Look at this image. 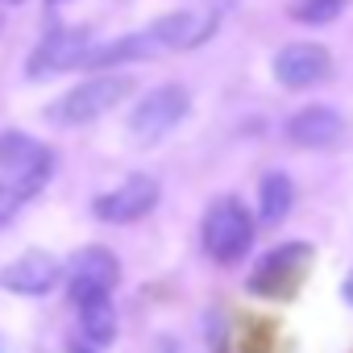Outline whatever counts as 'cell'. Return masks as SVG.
<instances>
[{
	"label": "cell",
	"mask_w": 353,
	"mask_h": 353,
	"mask_svg": "<svg viewBox=\"0 0 353 353\" xmlns=\"http://www.w3.org/2000/svg\"><path fill=\"white\" fill-rule=\"evenodd\" d=\"M250 245H254V216L245 212V204L229 200V196L216 200L208 208V216H204V250H208V258L221 262V266H233V262H241L250 254Z\"/></svg>",
	"instance_id": "obj_1"
},
{
	"label": "cell",
	"mask_w": 353,
	"mask_h": 353,
	"mask_svg": "<svg viewBox=\"0 0 353 353\" xmlns=\"http://www.w3.org/2000/svg\"><path fill=\"white\" fill-rule=\"evenodd\" d=\"M129 92H133L129 75H92V79H83L79 88H71L54 104V121H63V125H88V121L112 112Z\"/></svg>",
	"instance_id": "obj_2"
},
{
	"label": "cell",
	"mask_w": 353,
	"mask_h": 353,
	"mask_svg": "<svg viewBox=\"0 0 353 353\" xmlns=\"http://www.w3.org/2000/svg\"><path fill=\"white\" fill-rule=\"evenodd\" d=\"M188 104H192L188 88H179V83H162V88H154V92L133 108L129 133H133L141 145H154L158 137H166L174 125L188 117Z\"/></svg>",
	"instance_id": "obj_3"
},
{
	"label": "cell",
	"mask_w": 353,
	"mask_h": 353,
	"mask_svg": "<svg viewBox=\"0 0 353 353\" xmlns=\"http://www.w3.org/2000/svg\"><path fill=\"white\" fill-rule=\"evenodd\" d=\"M332 75V54L316 42H291L274 54V79L291 92H307Z\"/></svg>",
	"instance_id": "obj_4"
},
{
	"label": "cell",
	"mask_w": 353,
	"mask_h": 353,
	"mask_svg": "<svg viewBox=\"0 0 353 353\" xmlns=\"http://www.w3.org/2000/svg\"><path fill=\"white\" fill-rule=\"evenodd\" d=\"M154 204H158V179H150V174H129L117 192L96 196V216L104 225H133L145 212H154Z\"/></svg>",
	"instance_id": "obj_5"
},
{
	"label": "cell",
	"mask_w": 353,
	"mask_h": 353,
	"mask_svg": "<svg viewBox=\"0 0 353 353\" xmlns=\"http://www.w3.org/2000/svg\"><path fill=\"white\" fill-rule=\"evenodd\" d=\"M71 303H83V299H96V295H108L121 279V262L112 250L104 245H88L71 258Z\"/></svg>",
	"instance_id": "obj_6"
},
{
	"label": "cell",
	"mask_w": 353,
	"mask_h": 353,
	"mask_svg": "<svg viewBox=\"0 0 353 353\" xmlns=\"http://www.w3.org/2000/svg\"><path fill=\"white\" fill-rule=\"evenodd\" d=\"M92 50V34L88 30H54L38 42V50L30 54V75L34 79H46V75H59V71H71V67H83Z\"/></svg>",
	"instance_id": "obj_7"
},
{
	"label": "cell",
	"mask_w": 353,
	"mask_h": 353,
	"mask_svg": "<svg viewBox=\"0 0 353 353\" xmlns=\"http://www.w3.org/2000/svg\"><path fill=\"white\" fill-rule=\"evenodd\" d=\"M212 30H216V13H208V9H179V13L158 17L145 34L154 38L158 50H192V46L208 42Z\"/></svg>",
	"instance_id": "obj_8"
},
{
	"label": "cell",
	"mask_w": 353,
	"mask_h": 353,
	"mask_svg": "<svg viewBox=\"0 0 353 353\" xmlns=\"http://www.w3.org/2000/svg\"><path fill=\"white\" fill-rule=\"evenodd\" d=\"M303 262H307V250L303 245H283L270 258H262V266L250 279V287L258 295H266V299H283V295H291L303 283Z\"/></svg>",
	"instance_id": "obj_9"
},
{
	"label": "cell",
	"mask_w": 353,
	"mask_h": 353,
	"mask_svg": "<svg viewBox=\"0 0 353 353\" xmlns=\"http://www.w3.org/2000/svg\"><path fill=\"white\" fill-rule=\"evenodd\" d=\"M345 133V121L341 112L324 108V104H312V108H299L291 121H287V141L291 145H303V150H324V145H336Z\"/></svg>",
	"instance_id": "obj_10"
},
{
	"label": "cell",
	"mask_w": 353,
	"mask_h": 353,
	"mask_svg": "<svg viewBox=\"0 0 353 353\" xmlns=\"http://www.w3.org/2000/svg\"><path fill=\"white\" fill-rule=\"evenodd\" d=\"M0 283L9 291H17V295H46L59 283V262L50 254H42V250H30V254H21L17 262L5 266Z\"/></svg>",
	"instance_id": "obj_11"
},
{
	"label": "cell",
	"mask_w": 353,
	"mask_h": 353,
	"mask_svg": "<svg viewBox=\"0 0 353 353\" xmlns=\"http://www.w3.org/2000/svg\"><path fill=\"white\" fill-rule=\"evenodd\" d=\"M0 170L9 174H50L54 158L26 133H0Z\"/></svg>",
	"instance_id": "obj_12"
},
{
	"label": "cell",
	"mask_w": 353,
	"mask_h": 353,
	"mask_svg": "<svg viewBox=\"0 0 353 353\" xmlns=\"http://www.w3.org/2000/svg\"><path fill=\"white\" fill-rule=\"evenodd\" d=\"M291 204H295L291 179H287L283 170H270L266 179L258 183V221H262L266 229H274V225H283V221L291 216Z\"/></svg>",
	"instance_id": "obj_13"
},
{
	"label": "cell",
	"mask_w": 353,
	"mask_h": 353,
	"mask_svg": "<svg viewBox=\"0 0 353 353\" xmlns=\"http://www.w3.org/2000/svg\"><path fill=\"white\" fill-rule=\"evenodd\" d=\"M79 307V324H83V336L92 345H108L117 336V312L108 303V295H96V299H83L75 303Z\"/></svg>",
	"instance_id": "obj_14"
},
{
	"label": "cell",
	"mask_w": 353,
	"mask_h": 353,
	"mask_svg": "<svg viewBox=\"0 0 353 353\" xmlns=\"http://www.w3.org/2000/svg\"><path fill=\"white\" fill-rule=\"evenodd\" d=\"M46 179H50V174H9L5 170V179H0V225H5L9 216H17V208L34 192H42Z\"/></svg>",
	"instance_id": "obj_15"
},
{
	"label": "cell",
	"mask_w": 353,
	"mask_h": 353,
	"mask_svg": "<svg viewBox=\"0 0 353 353\" xmlns=\"http://www.w3.org/2000/svg\"><path fill=\"white\" fill-rule=\"evenodd\" d=\"M341 9H345V0H295L291 17L303 21V26H328V21L341 17Z\"/></svg>",
	"instance_id": "obj_16"
},
{
	"label": "cell",
	"mask_w": 353,
	"mask_h": 353,
	"mask_svg": "<svg viewBox=\"0 0 353 353\" xmlns=\"http://www.w3.org/2000/svg\"><path fill=\"white\" fill-rule=\"evenodd\" d=\"M345 295H349V303H353V274H349V283H345Z\"/></svg>",
	"instance_id": "obj_17"
},
{
	"label": "cell",
	"mask_w": 353,
	"mask_h": 353,
	"mask_svg": "<svg viewBox=\"0 0 353 353\" xmlns=\"http://www.w3.org/2000/svg\"><path fill=\"white\" fill-rule=\"evenodd\" d=\"M63 353H88V349H79V345H71V349H63Z\"/></svg>",
	"instance_id": "obj_18"
}]
</instances>
